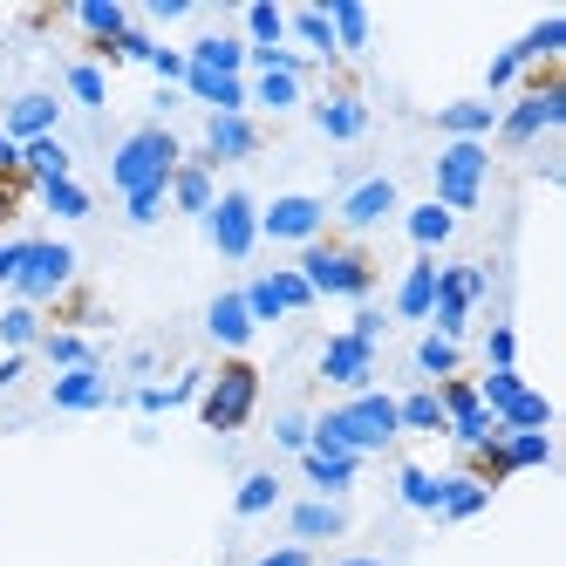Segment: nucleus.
Instances as JSON below:
<instances>
[{"instance_id":"f257e3e1","label":"nucleus","mask_w":566,"mask_h":566,"mask_svg":"<svg viewBox=\"0 0 566 566\" xmlns=\"http://www.w3.org/2000/svg\"><path fill=\"white\" fill-rule=\"evenodd\" d=\"M301 280L314 294H348V301H369L376 294V280H382V260L361 247V239H348L342 226L328 232L321 226L307 239V253H301Z\"/></svg>"},{"instance_id":"f03ea898","label":"nucleus","mask_w":566,"mask_h":566,"mask_svg":"<svg viewBox=\"0 0 566 566\" xmlns=\"http://www.w3.org/2000/svg\"><path fill=\"white\" fill-rule=\"evenodd\" d=\"M178 165H185L178 137L165 124H144V130H130L124 144H116L109 178H116V191H124V198H150V191H171V171Z\"/></svg>"},{"instance_id":"7ed1b4c3","label":"nucleus","mask_w":566,"mask_h":566,"mask_svg":"<svg viewBox=\"0 0 566 566\" xmlns=\"http://www.w3.org/2000/svg\"><path fill=\"white\" fill-rule=\"evenodd\" d=\"M253 410H260V369L247 355H226L212 369V389H206V402H198V417H206V430L232 437V430L253 423Z\"/></svg>"},{"instance_id":"20e7f679","label":"nucleus","mask_w":566,"mask_h":566,"mask_svg":"<svg viewBox=\"0 0 566 566\" xmlns=\"http://www.w3.org/2000/svg\"><path fill=\"white\" fill-rule=\"evenodd\" d=\"M75 280V253L62 239H21L14 247V294L21 301H55Z\"/></svg>"},{"instance_id":"39448f33","label":"nucleus","mask_w":566,"mask_h":566,"mask_svg":"<svg viewBox=\"0 0 566 566\" xmlns=\"http://www.w3.org/2000/svg\"><path fill=\"white\" fill-rule=\"evenodd\" d=\"M484 165H492V157H484L478 144H451V150L437 157V206L451 212V219L478 206V191H484Z\"/></svg>"},{"instance_id":"423d86ee","label":"nucleus","mask_w":566,"mask_h":566,"mask_svg":"<svg viewBox=\"0 0 566 566\" xmlns=\"http://www.w3.org/2000/svg\"><path fill=\"white\" fill-rule=\"evenodd\" d=\"M212 247L226 253V260H247L253 253V239H260V206L247 191H226V198H212Z\"/></svg>"},{"instance_id":"0eeeda50","label":"nucleus","mask_w":566,"mask_h":566,"mask_svg":"<svg viewBox=\"0 0 566 566\" xmlns=\"http://www.w3.org/2000/svg\"><path fill=\"white\" fill-rule=\"evenodd\" d=\"M478 294H484V273H478V266L437 273V301H430V314H437V335H443V342H458V335H464V314H471Z\"/></svg>"},{"instance_id":"6e6552de","label":"nucleus","mask_w":566,"mask_h":566,"mask_svg":"<svg viewBox=\"0 0 566 566\" xmlns=\"http://www.w3.org/2000/svg\"><path fill=\"white\" fill-rule=\"evenodd\" d=\"M314 124L328 130L335 144H355L361 130H369V109H361V90H355V75H348L342 62H335V96L314 109Z\"/></svg>"},{"instance_id":"1a4fd4ad","label":"nucleus","mask_w":566,"mask_h":566,"mask_svg":"<svg viewBox=\"0 0 566 566\" xmlns=\"http://www.w3.org/2000/svg\"><path fill=\"white\" fill-rule=\"evenodd\" d=\"M321 219H328V206H321V198H307V191H287V198H273V206L260 212V232L266 239H307L321 232Z\"/></svg>"},{"instance_id":"9d476101","label":"nucleus","mask_w":566,"mask_h":566,"mask_svg":"<svg viewBox=\"0 0 566 566\" xmlns=\"http://www.w3.org/2000/svg\"><path fill=\"white\" fill-rule=\"evenodd\" d=\"M260 144H266V130L247 124V109H239V116H212V124H206V150H198V157L219 171V165H232V157H253Z\"/></svg>"},{"instance_id":"9b49d317","label":"nucleus","mask_w":566,"mask_h":566,"mask_svg":"<svg viewBox=\"0 0 566 566\" xmlns=\"http://www.w3.org/2000/svg\"><path fill=\"white\" fill-rule=\"evenodd\" d=\"M553 124H566V90H553V96H518L512 103V116L499 124V137L518 150V144H533L539 130H553Z\"/></svg>"},{"instance_id":"f8f14e48","label":"nucleus","mask_w":566,"mask_h":566,"mask_svg":"<svg viewBox=\"0 0 566 566\" xmlns=\"http://www.w3.org/2000/svg\"><path fill=\"white\" fill-rule=\"evenodd\" d=\"M396 212V178H361L348 198H342V232L355 239V232H369L376 219H389Z\"/></svg>"},{"instance_id":"ddd939ff","label":"nucleus","mask_w":566,"mask_h":566,"mask_svg":"<svg viewBox=\"0 0 566 566\" xmlns=\"http://www.w3.org/2000/svg\"><path fill=\"white\" fill-rule=\"evenodd\" d=\"M369 361H376V342L335 335L328 348H321V382H348V389H361V382H369Z\"/></svg>"},{"instance_id":"4468645a","label":"nucleus","mask_w":566,"mask_h":566,"mask_svg":"<svg viewBox=\"0 0 566 566\" xmlns=\"http://www.w3.org/2000/svg\"><path fill=\"white\" fill-rule=\"evenodd\" d=\"M287 533H294V546L342 539V533H348V505H335V499H307V505L287 512Z\"/></svg>"},{"instance_id":"2eb2a0df","label":"nucleus","mask_w":566,"mask_h":566,"mask_svg":"<svg viewBox=\"0 0 566 566\" xmlns=\"http://www.w3.org/2000/svg\"><path fill=\"white\" fill-rule=\"evenodd\" d=\"M55 116H62V103H55L49 90H28V96L8 103V137H14V144H34V137L55 130Z\"/></svg>"},{"instance_id":"dca6fc26","label":"nucleus","mask_w":566,"mask_h":566,"mask_svg":"<svg viewBox=\"0 0 566 566\" xmlns=\"http://www.w3.org/2000/svg\"><path fill=\"white\" fill-rule=\"evenodd\" d=\"M206 328H212V342H226V348L239 355V348L253 342V314H247V294H239V287H232V294H219V301L206 307Z\"/></svg>"},{"instance_id":"f3484780","label":"nucleus","mask_w":566,"mask_h":566,"mask_svg":"<svg viewBox=\"0 0 566 566\" xmlns=\"http://www.w3.org/2000/svg\"><path fill=\"white\" fill-rule=\"evenodd\" d=\"M171 198H178V212H212V165L206 157H185V165L171 171Z\"/></svg>"},{"instance_id":"a211bd4d","label":"nucleus","mask_w":566,"mask_h":566,"mask_svg":"<svg viewBox=\"0 0 566 566\" xmlns=\"http://www.w3.org/2000/svg\"><path fill=\"white\" fill-rule=\"evenodd\" d=\"M430 301H437V260L423 253V260H417L410 273H402V294H396V314H402V321H423V314H430Z\"/></svg>"},{"instance_id":"6ab92c4d","label":"nucleus","mask_w":566,"mask_h":566,"mask_svg":"<svg viewBox=\"0 0 566 566\" xmlns=\"http://www.w3.org/2000/svg\"><path fill=\"white\" fill-rule=\"evenodd\" d=\"M239 62H247V49H239L232 34H206V42L185 55V69H206V75H239Z\"/></svg>"},{"instance_id":"aec40b11","label":"nucleus","mask_w":566,"mask_h":566,"mask_svg":"<svg viewBox=\"0 0 566 566\" xmlns=\"http://www.w3.org/2000/svg\"><path fill=\"white\" fill-rule=\"evenodd\" d=\"M21 171H28L34 185H49V178H69V150H62L55 137H34V144H21Z\"/></svg>"},{"instance_id":"412c9836","label":"nucleus","mask_w":566,"mask_h":566,"mask_svg":"<svg viewBox=\"0 0 566 566\" xmlns=\"http://www.w3.org/2000/svg\"><path fill=\"white\" fill-rule=\"evenodd\" d=\"M437 124L451 130L458 144H471L478 130H492V124H499V109H492V103H451V109H437Z\"/></svg>"},{"instance_id":"4be33fe9","label":"nucleus","mask_w":566,"mask_h":566,"mask_svg":"<svg viewBox=\"0 0 566 566\" xmlns=\"http://www.w3.org/2000/svg\"><path fill=\"white\" fill-rule=\"evenodd\" d=\"M301 471L321 484V492H348V484H355V471H361V458H314V451H301Z\"/></svg>"},{"instance_id":"5701e85b","label":"nucleus","mask_w":566,"mask_h":566,"mask_svg":"<svg viewBox=\"0 0 566 566\" xmlns=\"http://www.w3.org/2000/svg\"><path fill=\"white\" fill-rule=\"evenodd\" d=\"M75 21H83L90 42H116V34L130 28V14L116 8V0H83V8H75Z\"/></svg>"},{"instance_id":"b1692460","label":"nucleus","mask_w":566,"mask_h":566,"mask_svg":"<svg viewBox=\"0 0 566 566\" xmlns=\"http://www.w3.org/2000/svg\"><path fill=\"white\" fill-rule=\"evenodd\" d=\"M484 505H492V492H484V484L443 478V492H437V512H443V518H471V512H484Z\"/></svg>"},{"instance_id":"393cba45","label":"nucleus","mask_w":566,"mask_h":566,"mask_svg":"<svg viewBox=\"0 0 566 566\" xmlns=\"http://www.w3.org/2000/svg\"><path fill=\"white\" fill-rule=\"evenodd\" d=\"M546 423H553V402L533 396V389H518L505 410H499V430H546Z\"/></svg>"},{"instance_id":"a878e982","label":"nucleus","mask_w":566,"mask_h":566,"mask_svg":"<svg viewBox=\"0 0 566 566\" xmlns=\"http://www.w3.org/2000/svg\"><path fill=\"white\" fill-rule=\"evenodd\" d=\"M96 402H103L96 369H69V376L55 382V410H96Z\"/></svg>"},{"instance_id":"bb28decb","label":"nucleus","mask_w":566,"mask_h":566,"mask_svg":"<svg viewBox=\"0 0 566 566\" xmlns=\"http://www.w3.org/2000/svg\"><path fill=\"white\" fill-rule=\"evenodd\" d=\"M273 505H280V478H273V471H253L247 484H239V499H232L239 518H260V512H273Z\"/></svg>"},{"instance_id":"cd10ccee","label":"nucleus","mask_w":566,"mask_h":566,"mask_svg":"<svg viewBox=\"0 0 566 566\" xmlns=\"http://www.w3.org/2000/svg\"><path fill=\"white\" fill-rule=\"evenodd\" d=\"M451 232H458V219L443 212L437 198H430V206H417V212H410V239H417L423 253H430V247H443V239H451Z\"/></svg>"},{"instance_id":"c85d7f7f","label":"nucleus","mask_w":566,"mask_h":566,"mask_svg":"<svg viewBox=\"0 0 566 566\" xmlns=\"http://www.w3.org/2000/svg\"><path fill=\"white\" fill-rule=\"evenodd\" d=\"M34 191H42V185H34L21 165H0V226H14V219H21V206H28Z\"/></svg>"},{"instance_id":"c756f323","label":"nucleus","mask_w":566,"mask_h":566,"mask_svg":"<svg viewBox=\"0 0 566 566\" xmlns=\"http://www.w3.org/2000/svg\"><path fill=\"white\" fill-rule=\"evenodd\" d=\"M328 34H335V55H342V49H361V42H369V14H361L355 0H335V21H328Z\"/></svg>"},{"instance_id":"7c9ffc66","label":"nucleus","mask_w":566,"mask_h":566,"mask_svg":"<svg viewBox=\"0 0 566 566\" xmlns=\"http://www.w3.org/2000/svg\"><path fill=\"white\" fill-rule=\"evenodd\" d=\"M42 198H49L62 219H90V191L75 185V178H49V185H42Z\"/></svg>"},{"instance_id":"2f4dec72","label":"nucleus","mask_w":566,"mask_h":566,"mask_svg":"<svg viewBox=\"0 0 566 566\" xmlns=\"http://www.w3.org/2000/svg\"><path fill=\"white\" fill-rule=\"evenodd\" d=\"M266 287H273L280 314H301V307H314V287H307L301 273H266Z\"/></svg>"},{"instance_id":"473e14b6","label":"nucleus","mask_w":566,"mask_h":566,"mask_svg":"<svg viewBox=\"0 0 566 566\" xmlns=\"http://www.w3.org/2000/svg\"><path fill=\"white\" fill-rule=\"evenodd\" d=\"M417 361H423V376H458V342H443V335H430L423 348H417Z\"/></svg>"},{"instance_id":"72a5a7b5","label":"nucleus","mask_w":566,"mask_h":566,"mask_svg":"<svg viewBox=\"0 0 566 566\" xmlns=\"http://www.w3.org/2000/svg\"><path fill=\"white\" fill-rule=\"evenodd\" d=\"M247 28H253V49H280V28H287V14H280L273 0H260V8L247 14Z\"/></svg>"},{"instance_id":"f704fd0d","label":"nucleus","mask_w":566,"mask_h":566,"mask_svg":"<svg viewBox=\"0 0 566 566\" xmlns=\"http://www.w3.org/2000/svg\"><path fill=\"white\" fill-rule=\"evenodd\" d=\"M260 103H266V109H294V103H301V75H287V69H280V75H260Z\"/></svg>"},{"instance_id":"c9c22d12","label":"nucleus","mask_w":566,"mask_h":566,"mask_svg":"<svg viewBox=\"0 0 566 566\" xmlns=\"http://www.w3.org/2000/svg\"><path fill=\"white\" fill-rule=\"evenodd\" d=\"M437 492H443V478H430V471H402V499H410L417 512H437Z\"/></svg>"},{"instance_id":"e433bc0d","label":"nucleus","mask_w":566,"mask_h":566,"mask_svg":"<svg viewBox=\"0 0 566 566\" xmlns=\"http://www.w3.org/2000/svg\"><path fill=\"white\" fill-rule=\"evenodd\" d=\"M396 417L410 423V430H443V410H437V396H430V389L410 396V402H396Z\"/></svg>"},{"instance_id":"4c0bfd02","label":"nucleus","mask_w":566,"mask_h":566,"mask_svg":"<svg viewBox=\"0 0 566 566\" xmlns=\"http://www.w3.org/2000/svg\"><path fill=\"white\" fill-rule=\"evenodd\" d=\"M294 34H307L314 55H328V69L342 62V55H335V34H328V14H294Z\"/></svg>"},{"instance_id":"58836bf2","label":"nucleus","mask_w":566,"mask_h":566,"mask_svg":"<svg viewBox=\"0 0 566 566\" xmlns=\"http://www.w3.org/2000/svg\"><path fill=\"white\" fill-rule=\"evenodd\" d=\"M49 361H62V369H90V342L83 335H49Z\"/></svg>"},{"instance_id":"ea45409f","label":"nucleus","mask_w":566,"mask_h":566,"mask_svg":"<svg viewBox=\"0 0 566 566\" xmlns=\"http://www.w3.org/2000/svg\"><path fill=\"white\" fill-rule=\"evenodd\" d=\"M34 328H42V321H34V307H8V314H0V342H34Z\"/></svg>"},{"instance_id":"a19ab883","label":"nucleus","mask_w":566,"mask_h":566,"mask_svg":"<svg viewBox=\"0 0 566 566\" xmlns=\"http://www.w3.org/2000/svg\"><path fill=\"white\" fill-rule=\"evenodd\" d=\"M307 423H314L307 410H287V417H280V423H273V437H280V451H307Z\"/></svg>"},{"instance_id":"79ce46f5","label":"nucleus","mask_w":566,"mask_h":566,"mask_svg":"<svg viewBox=\"0 0 566 566\" xmlns=\"http://www.w3.org/2000/svg\"><path fill=\"white\" fill-rule=\"evenodd\" d=\"M69 90H75V96H83L90 109H103V75H96L90 62H75V69H69Z\"/></svg>"},{"instance_id":"37998d69","label":"nucleus","mask_w":566,"mask_h":566,"mask_svg":"<svg viewBox=\"0 0 566 566\" xmlns=\"http://www.w3.org/2000/svg\"><path fill=\"white\" fill-rule=\"evenodd\" d=\"M525 62H533V55H525V49H518V42H512V49H505V55H499V62H492V90H505V83H512V75H518V69H525Z\"/></svg>"},{"instance_id":"c03bdc74","label":"nucleus","mask_w":566,"mask_h":566,"mask_svg":"<svg viewBox=\"0 0 566 566\" xmlns=\"http://www.w3.org/2000/svg\"><path fill=\"white\" fill-rule=\"evenodd\" d=\"M484 348H492V369H512V361H518V335L512 328H492V342H484Z\"/></svg>"},{"instance_id":"a18cd8bd","label":"nucleus","mask_w":566,"mask_h":566,"mask_svg":"<svg viewBox=\"0 0 566 566\" xmlns=\"http://www.w3.org/2000/svg\"><path fill=\"white\" fill-rule=\"evenodd\" d=\"M260 566H314V546H294V539H287V546H273Z\"/></svg>"},{"instance_id":"49530a36","label":"nucleus","mask_w":566,"mask_h":566,"mask_svg":"<svg viewBox=\"0 0 566 566\" xmlns=\"http://www.w3.org/2000/svg\"><path fill=\"white\" fill-rule=\"evenodd\" d=\"M150 69L165 75V83H185V55H171V49H150Z\"/></svg>"},{"instance_id":"de8ad7c7","label":"nucleus","mask_w":566,"mask_h":566,"mask_svg":"<svg viewBox=\"0 0 566 566\" xmlns=\"http://www.w3.org/2000/svg\"><path fill=\"white\" fill-rule=\"evenodd\" d=\"M157 212H165V191H150V198H130V219H137V226H150Z\"/></svg>"},{"instance_id":"09e8293b","label":"nucleus","mask_w":566,"mask_h":566,"mask_svg":"<svg viewBox=\"0 0 566 566\" xmlns=\"http://www.w3.org/2000/svg\"><path fill=\"white\" fill-rule=\"evenodd\" d=\"M0 165H21V144H14L8 130H0Z\"/></svg>"},{"instance_id":"8fccbe9b","label":"nucleus","mask_w":566,"mask_h":566,"mask_svg":"<svg viewBox=\"0 0 566 566\" xmlns=\"http://www.w3.org/2000/svg\"><path fill=\"white\" fill-rule=\"evenodd\" d=\"M14 376H21V355H8V361H0V389H8Z\"/></svg>"},{"instance_id":"3c124183","label":"nucleus","mask_w":566,"mask_h":566,"mask_svg":"<svg viewBox=\"0 0 566 566\" xmlns=\"http://www.w3.org/2000/svg\"><path fill=\"white\" fill-rule=\"evenodd\" d=\"M0 280H14V247L0 239Z\"/></svg>"},{"instance_id":"603ef678","label":"nucleus","mask_w":566,"mask_h":566,"mask_svg":"<svg viewBox=\"0 0 566 566\" xmlns=\"http://www.w3.org/2000/svg\"><path fill=\"white\" fill-rule=\"evenodd\" d=\"M335 566H382V559H335Z\"/></svg>"}]
</instances>
